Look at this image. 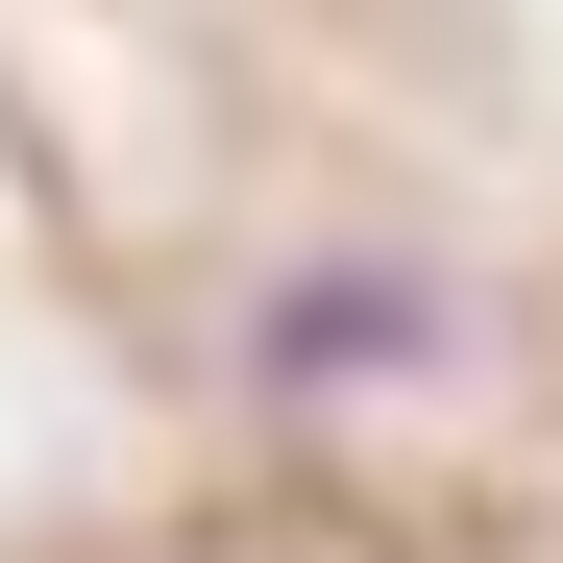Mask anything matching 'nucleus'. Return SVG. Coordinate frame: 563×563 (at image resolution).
<instances>
[{"label":"nucleus","instance_id":"f257e3e1","mask_svg":"<svg viewBox=\"0 0 563 563\" xmlns=\"http://www.w3.org/2000/svg\"><path fill=\"white\" fill-rule=\"evenodd\" d=\"M417 367H465V295H441L417 245H319V269H269V295H245V393H295V417L417 393Z\"/></svg>","mask_w":563,"mask_h":563}]
</instances>
